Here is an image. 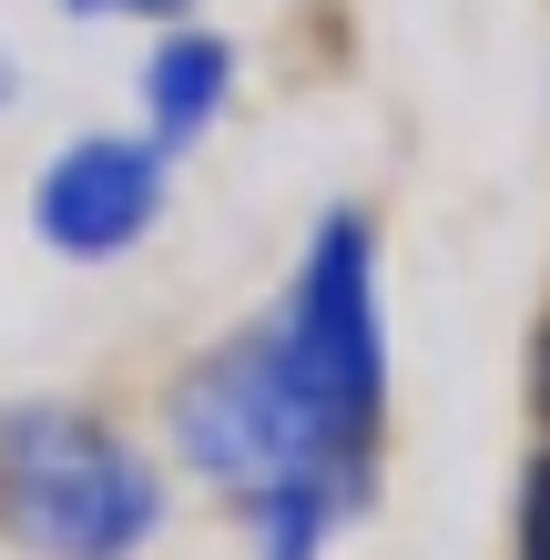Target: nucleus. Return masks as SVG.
Wrapping results in <instances>:
<instances>
[{"mask_svg": "<svg viewBox=\"0 0 550 560\" xmlns=\"http://www.w3.org/2000/svg\"><path fill=\"white\" fill-rule=\"evenodd\" d=\"M266 326V357L285 377L296 418L316 428V448L337 458L347 479L387 469V439H398V326H387V224L377 205H327L285 255L276 306L255 316Z\"/></svg>", "mask_w": 550, "mask_h": 560, "instance_id": "obj_1", "label": "nucleus"}, {"mask_svg": "<svg viewBox=\"0 0 550 560\" xmlns=\"http://www.w3.org/2000/svg\"><path fill=\"white\" fill-rule=\"evenodd\" d=\"M174 520V469L92 398L0 408V550L21 560H143Z\"/></svg>", "mask_w": 550, "mask_h": 560, "instance_id": "obj_2", "label": "nucleus"}, {"mask_svg": "<svg viewBox=\"0 0 550 560\" xmlns=\"http://www.w3.org/2000/svg\"><path fill=\"white\" fill-rule=\"evenodd\" d=\"M164 469L204 479L224 510L266 500V489H358V500H377L296 418V398H285V377L266 357V326H224L214 347H194L164 377Z\"/></svg>", "mask_w": 550, "mask_h": 560, "instance_id": "obj_3", "label": "nucleus"}, {"mask_svg": "<svg viewBox=\"0 0 550 560\" xmlns=\"http://www.w3.org/2000/svg\"><path fill=\"white\" fill-rule=\"evenodd\" d=\"M174 205V153L143 133H72L31 174V235L61 266H113V255L153 245Z\"/></svg>", "mask_w": 550, "mask_h": 560, "instance_id": "obj_4", "label": "nucleus"}, {"mask_svg": "<svg viewBox=\"0 0 550 560\" xmlns=\"http://www.w3.org/2000/svg\"><path fill=\"white\" fill-rule=\"evenodd\" d=\"M235 103H245V42L235 31H214L204 11L143 31V61H133V133L143 143L194 153V143L224 133Z\"/></svg>", "mask_w": 550, "mask_h": 560, "instance_id": "obj_5", "label": "nucleus"}, {"mask_svg": "<svg viewBox=\"0 0 550 560\" xmlns=\"http://www.w3.org/2000/svg\"><path fill=\"white\" fill-rule=\"evenodd\" d=\"M358 520H367L358 489H266L235 510V530H245V560H337Z\"/></svg>", "mask_w": 550, "mask_h": 560, "instance_id": "obj_6", "label": "nucleus"}, {"mask_svg": "<svg viewBox=\"0 0 550 560\" xmlns=\"http://www.w3.org/2000/svg\"><path fill=\"white\" fill-rule=\"evenodd\" d=\"M500 560H550V458H540V448H520L510 520H500Z\"/></svg>", "mask_w": 550, "mask_h": 560, "instance_id": "obj_7", "label": "nucleus"}, {"mask_svg": "<svg viewBox=\"0 0 550 560\" xmlns=\"http://www.w3.org/2000/svg\"><path fill=\"white\" fill-rule=\"evenodd\" d=\"M520 428H530V448L550 458V285H540L530 337H520Z\"/></svg>", "mask_w": 550, "mask_h": 560, "instance_id": "obj_8", "label": "nucleus"}, {"mask_svg": "<svg viewBox=\"0 0 550 560\" xmlns=\"http://www.w3.org/2000/svg\"><path fill=\"white\" fill-rule=\"evenodd\" d=\"M72 21H133V31H164V21H194L204 0H61Z\"/></svg>", "mask_w": 550, "mask_h": 560, "instance_id": "obj_9", "label": "nucleus"}, {"mask_svg": "<svg viewBox=\"0 0 550 560\" xmlns=\"http://www.w3.org/2000/svg\"><path fill=\"white\" fill-rule=\"evenodd\" d=\"M11 103H21V51L0 42V113H11Z\"/></svg>", "mask_w": 550, "mask_h": 560, "instance_id": "obj_10", "label": "nucleus"}]
</instances>
